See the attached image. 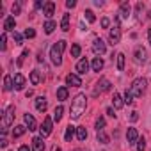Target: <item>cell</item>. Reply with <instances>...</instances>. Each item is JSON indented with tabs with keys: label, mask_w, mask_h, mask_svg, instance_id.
Masks as SVG:
<instances>
[{
	"label": "cell",
	"mask_w": 151,
	"mask_h": 151,
	"mask_svg": "<svg viewBox=\"0 0 151 151\" xmlns=\"http://www.w3.org/2000/svg\"><path fill=\"white\" fill-rule=\"evenodd\" d=\"M147 39H149V45H151V27H149V30H147Z\"/></svg>",
	"instance_id": "50"
},
{
	"label": "cell",
	"mask_w": 151,
	"mask_h": 151,
	"mask_svg": "<svg viewBox=\"0 0 151 151\" xmlns=\"http://www.w3.org/2000/svg\"><path fill=\"white\" fill-rule=\"evenodd\" d=\"M13 87H14V80H13V77L6 75V77H4V91H13Z\"/></svg>",
	"instance_id": "23"
},
{
	"label": "cell",
	"mask_w": 151,
	"mask_h": 151,
	"mask_svg": "<svg viewBox=\"0 0 151 151\" xmlns=\"http://www.w3.org/2000/svg\"><path fill=\"white\" fill-rule=\"evenodd\" d=\"M137 151H146V140L142 137L137 140Z\"/></svg>",
	"instance_id": "39"
},
{
	"label": "cell",
	"mask_w": 151,
	"mask_h": 151,
	"mask_svg": "<svg viewBox=\"0 0 151 151\" xmlns=\"http://www.w3.org/2000/svg\"><path fill=\"white\" fill-rule=\"evenodd\" d=\"M105 128V117H98L96 119V132H101Z\"/></svg>",
	"instance_id": "37"
},
{
	"label": "cell",
	"mask_w": 151,
	"mask_h": 151,
	"mask_svg": "<svg viewBox=\"0 0 151 151\" xmlns=\"http://www.w3.org/2000/svg\"><path fill=\"white\" fill-rule=\"evenodd\" d=\"M133 60H135L137 64H142V62H146V60H147V52H146L142 46L135 48V52H133Z\"/></svg>",
	"instance_id": "8"
},
{
	"label": "cell",
	"mask_w": 151,
	"mask_h": 151,
	"mask_svg": "<svg viewBox=\"0 0 151 151\" xmlns=\"http://www.w3.org/2000/svg\"><path fill=\"white\" fill-rule=\"evenodd\" d=\"M112 105H114V109H123V105H124V98H123L119 93H114V98H112Z\"/></svg>",
	"instance_id": "20"
},
{
	"label": "cell",
	"mask_w": 151,
	"mask_h": 151,
	"mask_svg": "<svg viewBox=\"0 0 151 151\" xmlns=\"http://www.w3.org/2000/svg\"><path fill=\"white\" fill-rule=\"evenodd\" d=\"M0 146L6 147V146H7V140H6V139H2V140H0Z\"/></svg>",
	"instance_id": "49"
},
{
	"label": "cell",
	"mask_w": 151,
	"mask_h": 151,
	"mask_svg": "<svg viewBox=\"0 0 151 151\" xmlns=\"http://www.w3.org/2000/svg\"><path fill=\"white\" fill-rule=\"evenodd\" d=\"M89 71V60L87 59H80L77 62V75L80 77V75H86Z\"/></svg>",
	"instance_id": "12"
},
{
	"label": "cell",
	"mask_w": 151,
	"mask_h": 151,
	"mask_svg": "<svg viewBox=\"0 0 151 151\" xmlns=\"http://www.w3.org/2000/svg\"><path fill=\"white\" fill-rule=\"evenodd\" d=\"M36 109H37L39 112H45V110L48 109V101H46L45 96H37V98H36Z\"/></svg>",
	"instance_id": "18"
},
{
	"label": "cell",
	"mask_w": 151,
	"mask_h": 151,
	"mask_svg": "<svg viewBox=\"0 0 151 151\" xmlns=\"http://www.w3.org/2000/svg\"><path fill=\"white\" fill-rule=\"evenodd\" d=\"M60 29L64 30V32H68L69 30V14L66 13V14H62V22H60Z\"/></svg>",
	"instance_id": "28"
},
{
	"label": "cell",
	"mask_w": 151,
	"mask_h": 151,
	"mask_svg": "<svg viewBox=\"0 0 151 151\" xmlns=\"http://www.w3.org/2000/svg\"><path fill=\"white\" fill-rule=\"evenodd\" d=\"M13 121H14V107L9 105V107L4 110V117H2V133H4V135H6L7 128L13 124Z\"/></svg>",
	"instance_id": "5"
},
{
	"label": "cell",
	"mask_w": 151,
	"mask_h": 151,
	"mask_svg": "<svg viewBox=\"0 0 151 151\" xmlns=\"http://www.w3.org/2000/svg\"><path fill=\"white\" fill-rule=\"evenodd\" d=\"M25 130H27V126H14V130H13V137H22V135L25 133Z\"/></svg>",
	"instance_id": "32"
},
{
	"label": "cell",
	"mask_w": 151,
	"mask_h": 151,
	"mask_svg": "<svg viewBox=\"0 0 151 151\" xmlns=\"http://www.w3.org/2000/svg\"><path fill=\"white\" fill-rule=\"evenodd\" d=\"M23 121H25V124H27L29 132L37 130V123H36V119H34V116H32V114H25V116H23Z\"/></svg>",
	"instance_id": "14"
},
{
	"label": "cell",
	"mask_w": 151,
	"mask_h": 151,
	"mask_svg": "<svg viewBox=\"0 0 151 151\" xmlns=\"http://www.w3.org/2000/svg\"><path fill=\"white\" fill-rule=\"evenodd\" d=\"M45 6H46V2H41V0H37V2L34 4V7H36V9H41V7H45Z\"/></svg>",
	"instance_id": "44"
},
{
	"label": "cell",
	"mask_w": 151,
	"mask_h": 151,
	"mask_svg": "<svg viewBox=\"0 0 151 151\" xmlns=\"http://www.w3.org/2000/svg\"><path fill=\"white\" fill-rule=\"evenodd\" d=\"M66 50V41L64 39H60V41H57L52 48H50V59H52V62L55 64V66H60L62 64V52Z\"/></svg>",
	"instance_id": "2"
},
{
	"label": "cell",
	"mask_w": 151,
	"mask_h": 151,
	"mask_svg": "<svg viewBox=\"0 0 151 151\" xmlns=\"http://www.w3.org/2000/svg\"><path fill=\"white\" fill-rule=\"evenodd\" d=\"M27 55H29V52H27V50H23V52H22V55H20V57H18V62H16V64H18V66H22V64H23V60H25V57H27Z\"/></svg>",
	"instance_id": "41"
},
{
	"label": "cell",
	"mask_w": 151,
	"mask_h": 151,
	"mask_svg": "<svg viewBox=\"0 0 151 151\" xmlns=\"http://www.w3.org/2000/svg\"><path fill=\"white\" fill-rule=\"evenodd\" d=\"M123 98H124V103H128V105H132V103H133V100H135V98L132 96V93H130L128 89L124 91V96H123Z\"/></svg>",
	"instance_id": "36"
},
{
	"label": "cell",
	"mask_w": 151,
	"mask_h": 151,
	"mask_svg": "<svg viewBox=\"0 0 151 151\" xmlns=\"http://www.w3.org/2000/svg\"><path fill=\"white\" fill-rule=\"evenodd\" d=\"M91 68H93V71H101L103 69V59L101 57H94L93 59V62H91Z\"/></svg>",
	"instance_id": "21"
},
{
	"label": "cell",
	"mask_w": 151,
	"mask_h": 151,
	"mask_svg": "<svg viewBox=\"0 0 151 151\" xmlns=\"http://www.w3.org/2000/svg\"><path fill=\"white\" fill-rule=\"evenodd\" d=\"M130 119H132V121H137V119H139V114H137V112H132Z\"/></svg>",
	"instance_id": "48"
},
{
	"label": "cell",
	"mask_w": 151,
	"mask_h": 151,
	"mask_svg": "<svg viewBox=\"0 0 151 151\" xmlns=\"http://www.w3.org/2000/svg\"><path fill=\"white\" fill-rule=\"evenodd\" d=\"M126 139H128V144H137V140H139V133H137V130L135 128H128V132H126Z\"/></svg>",
	"instance_id": "17"
},
{
	"label": "cell",
	"mask_w": 151,
	"mask_h": 151,
	"mask_svg": "<svg viewBox=\"0 0 151 151\" xmlns=\"http://www.w3.org/2000/svg\"><path fill=\"white\" fill-rule=\"evenodd\" d=\"M66 84L71 86V87H80L82 86V78L78 77L77 73H69L68 77H66Z\"/></svg>",
	"instance_id": "9"
},
{
	"label": "cell",
	"mask_w": 151,
	"mask_h": 151,
	"mask_svg": "<svg viewBox=\"0 0 151 151\" xmlns=\"http://www.w3.org/2000/svg\"><path fill=\"white\" fill-rule=\"evenodd\" d=\"M62 114H64V107L62 105H59V107H55V110H53V121H60L62 119Z\"/></svg>",
	"instance_id": "27"
},
{
	"label": "cell",
	"mask_w": 151,
	"mask_h": 151,
	"mask_svg": "<svg viewBox=\"0 0 151 151\" xmlns=\"http://www.w3.org/2000/svg\"><path fill=\"white\" fill-rule=\"evenodd\" d=\"M75 6H77V2H75V0H68V2H66V7H75Z\"/></svg>",
	"instance_id": "45"
},
{
	"label": "cell",
	"mask_w": 151,
	"mask_h": 151,
	"mask_svg": "<svg viewBox=\"0 0 151 151\" xmlns=\"http://www.w3.org/2000/svg\"><path fill=\"white\" fill-rule=\"evenodd\" d=\"M86 109H87V96L86 94H77L73 98V101H71V109H69V117L73 119V121H77V119H80L82 117V114L86 112Z\"/></svg>",
	"instance_id": "1"
},
{
	"label": "cell",
	"mask_w": 151,
	"mask_h": 151,
	"mask_svg": "<svg viewBox=\"0 0 151 151\" xmlns=\"http://www.w3.org/2000/svg\"><path fill=\"white\" fill-rule=\"evenodd\" d=\"M84 14H86V20H87L89 23H94V22H96V16H94V13H93L91 9H86Z\"/></svg>",
	"instance_id": "34"
},
{
	"label": "cell",
	"mask_w": 151,
	"mask_h": 151,
	"mask_svg": "<svg viewBox=\"0 0 151 151\" xmlns=\"http://www.w3.org/2000/svg\"><path fill=\"white\" fill-rule=\"evenodd\" d=\"M109 25H110V20L109 18H101V27L103 29H109Z\"/></svg>",
	"instance_id": "43"
},
{
	"label": "cell",
	"mask_w": 151,
	"mask_h": 151,
	"mask_svg": "<svg viewBox=\"0 0 151 151\" xmlns=\"http://www.w3.org/2000/svg\"><path fill=\"white\" fill-rule=\"evenodd\" d=\"M52 151H60V147H59V146H55V147H53Z\"/></svg>",
	"instance_id": "51"
},
{
	"label": "cell",
	"mask_w": 151,
	"mask_h": 151,
	"mask_svg": "<svg viewBox=\"0 0 151 151\" xmlns=\"http://www.w3.org/2000/svg\"><path fill=\"white\" fill-rule=\"evenodd\" d=\"M25 37H29V39L36 37V30H34V29H27V30H25Z\"/></svg>",
	"instance_id": "42"
},
{
	"label": "cell",
	"mask_w": 151,
	"mask_h": 151,
	"mask_svg": "<svg viewBox=\"0 0 151 151\" xmlns=\"http://www.w3.org/2000/svg\"><path fill=\"white\" fill-rule=\"evenodd\" d=\"M119 41H121V25H119V20L116 18L114 20V27L109 30V43L112 46H116Z\"/></svg>",
	"instance_id": "4"
},
{
	"label": "cell",
	"mask_w": 151,
	"mask_h": 151,
	"mask_svg": "<svg viewBox=\"0 0 151 151\" xmlns=\"http://www.w3.org/2000/svg\"><path fill=\"white\" fill-rule=\"evenodd\" d=\"M6 48H7V34L4 32L2 36H0V50H2V52H4Z\"/></svg>",
	"instance_id": "35"
},
{
	"label": "cell",
	"mask_w": 151,
	"mask_h": 151,
	"mask_svg": "<svg viewBox=\"0 0 151 151\" xmlns=\"http://www.w3.org/2000/svg\"><path fill=\"white\" fill-rule=\"evenodd\" d=\"M116 60H117V69L123 71L124 69V53H116Z\"/></svg>",
	"instance_id": "31"
},
{
	"label": "cell",
	"mask_w": 151,
	"mask_h": 151,
	"mask_svg": "<svg viewBox=\"0 0 151 151\" xmlns=\"http://www.w3.org/2000/svg\"><path fill=\"white\" fill-rule=\"evenodd\" d=\"M107 91H110V82H109V78L101 77L96 84V93H107Z\"/></svg>",
	"instance_id": "10"
},
{
	"label": "cell",
	"mask_w": 151,
	"mask_h": 151,
	"mask_svg": "<svg viewBox=\"0 0 151 151\" xmlns=\"http://www.w3.org/2000/svg\"><path fill=\"white\" fill-rule=\"evenodd\" d=\"M30 147H32V151H43V149H45V140H43V137H34Z\"/></svg>",
	"instance_id": "16"
},
{
	"label": "cell",
	"mask_w": 151,
	"mask_h": 151,
	"mask_svg": "<svg viewBox=\"0 0 151 151\" xmlns=\"http://www.w3.org/2000/svg\"><path fill=\"white\" fill-rule=\"evenodd\" d=\"M130 11H132L130 4H128V2H123L121 7H119V16H117V20H119V22H121V20H126V18L130 16Z\"/></svg>",
	"instance_id": "13"
},
{
	"label": "cell",
	"mask_w": 151,
	"mask_h": 151,
	"mask_svg": "<svg viewBox=\"0 0 151 151\" xmlns=\"http://www.w3.org/2000/svg\"><path fill=\"white\" fill-rule=\"evenodd\" d=\"M73 151H86V149H80V147H77V149H73Z\"/></svg>",
	"instance_id": "52"
},
{
	"label": "cell",
	"mask_w": 151,
	"mask_h": 151,
	"mask_svg": "<svg viewBox=\"0 0 151 151\" xmlns=\"http://www.w3.org/2000/svg\"><path fill=\"white\" fill-rule=\"evenodd\" d=\"M13 80H14V89H16V91H23V87H25V84H27V78L23 77V75H22V73H16Z\"/></svg>",
	"instance_id": "11"
},
{
	"label": "cell",
	"mask_w": 151,
	"mask_h": 151,
	"mask_svg": "<svg viewBox=\"0 0 151 151\" xmlns=\"http://www.w3.org/2000/svg\"><path fill=\"white\" fill-rule=\"evenodd\" d=\"M14 27H16V20H14V16L6 18V22H4V32H16Z\"/></svg>",
	"instance_id": "15"
},
{
	"label": "cell",
	"mask_w": 151,
	"mask_h": 151,
	"mask_svg": "<svg viewBox=\"0 0 151 151\" xmlns=\"http://www.w3.org/2000/svg\"><path fill=\"white\" fill-rule=\"evenodd\" d=\"M43 29H45V32H46V34H52V32L57 29V23H55L53 20H48V22L43 25Z\"/></svg>",
	"instance_id": "24"
},
{
	"label": "cell",
	"mask_w": 151,
	"mask_h": 151,
	"mask_svg": "<svg viewBox=\"0 0 151 151\" xmlns=\"http://www.w3.org/2000/svg\"><path fill=\"white\" fill-rule=\"evenodd\" d=\"M41 80H43V77H41V73H39V71H36V69H34V71H32V73H30V82H32V84H34V86H37V84H39V82H41Z\"/></svg>",
	"instance_id": "26"
},
{
	"label": "cell",
	"mask_w": 151,
	"mask_h": 151,
	"mask_svg": "<svg viewBox=\"0 0 151 151\" xmlns=\"http://www.w3.org/2000/svg\"><path fill=\"white\" fill-rule=\"evenodd\" d=\"M53 13H55V4H53V2H46V6L43 7V14L50 20V18L53 16Z\"/></svg>",
	"instance_id": "19"
},
{
	"label": "cell",
	"mask_w": 151,
	"mask_h": 151,
	"mask_svg": "<svg viewBox=\"0 0 151 151\" xmlns=\"http://www.w3.org/2000/svg\"><path fill=\"white\" fill-rule=\"evenodd\" d=\"M14 43L16 45H23V36L20 32H14Z\"/></svg>",
	"instance_id": "40"
},
{
	"label": "cell",
	"mask_w": 151,
	"mask_h": 151,
	"mask_svg": "<svg viewBox=\"0 0 151 151\" xmlns=\"http://www.w3.org/2000/svg\"><path fill=\"white\" fill-rule=\"evenodd\" d=\"M75 133H77V126H73V124L69 123V126L66 128V133H64V139H66V140L69 142V140H71V139L75 137Z\"/></svg>",
	"instance_id": "22"
},
{
	"label": "cell",
	"mask_w": 151,
	"mask_h": 151,
	"mask_svg": "<svg viewBox=\"0 0 151 151\" xmlns=\"http://www.w3.org/2000/svg\"><path fill=\"white\" fill-rule=\"evenodd\" d=\"M18 151H32V147H29V146H25V144H23V146H20V149H18Z\"/></svg>",
	"instance_id": "47"
},
{
	"label": "cell",
	"mask_w": 151,
	"mask_h": 151,
	"mask_svg": "<svg viewBox=\"0 0 151 151\" xmlns=\"http://www.w3.org/2000/svg\"><path fill=\"white\" fill-rule=\"evenodd\" d=\"M52 128H53V119L52 117H45V121H43V124H41V128H39V132H41V135L39 137H48L50 133H52Z\"/></svg>",
	"instance_id": "6"
},
{
	"label": "cell",
	"mask_w": 151,
	"mask_h": 151,
	"mask_svg": "<svg viewBox=\"0 0 151 151\" xmlns=\"http://www.w3.org/2000/svg\"><path fill=\"white\" fill-rule=\"evenodd\" d=\"M77 139L78 140H86L87 139V130L84 126H77Z\"/></svg>",
	"instance_id": "29"
},
{
	"label": "cell",
	"mask_w": 151,
	"mask_h": 151,
	"mask_svg": "<svg viewBox=\"0 0 151 151\" xmlns=\"http://www.w3.org/2000/svg\"><path fill=\"white\" fill-rule=\"evenodd\" d=\"M146 87H147V80L142 77V78H135L133 82H132V86H130V93H132V96L133 98H140L144 93H146Z\"/></svg>",
	"instance_id": "3"
},
{
	"label": "cell",
	"mask_w": 151,
	"mask_h": 151,
	"mask_svg": "<svg viewBox=\"0 0 151 151\" xmlns=\"http://www.w3.org/2000/svg\"><path fill=\"white\" fill-rule=\"evenodd\" d=\"M80 53H82L80 45H73L71 46V57H80Z\"/></svg>",
	"instance_id": "33"
},
{
	"label": "cell",
	"mask_w": 151,
	"mask_h": 151,
	"mask_svg": "<svg viewBox=\"0 0 151 151\" xmlns=\"http://www.w3.org/2000/svg\"><path fill=\"white\" fill-rule=\"evenodd\" d=\"M105 50H107L105 41H103V39H100V37H96V39L93 41V52H94L96 55H103V53H105Z\"/></svg>",
	"instance_id": "7"
},
{
	"label": "cell",
	"mask_w": 151,
	"mask_h": 151,
	"mask_svg": "<svg viewBox=\"0 0 151 151\" xmlns=\"http://www.w3.org/2000/svg\"><path fill=\"white\" fill-rule=\"evenodd\" d=\"M11 11H13V14L16 16V14H20V11H22V2H14L13 4V7H11Z\"/></svg>",
	"instance_id": "38"
},
{
	"label": "cell",
	"mask_w": 151,
	"mask_h": 151,
	"mask_svg": "<svg viewBox=\"0 0 151 151\" xmlns=\"http://www.w3.org/2000/svg\"><path fill=\"white\" fill-rule=\"evenodd\" d=\"M96 140H98L100 144H109V135L101 130V132H98V133H96Z\"/></svg>",
	"instance_id": "30"
},
{
	"label": "cell",
	"mask_w": 151,
	"mask_h": 151,
	"mask_svg": "<svg viewBox=\"0 0 151 151\" xmlns=\"http://www.w3.org/2000/svg\"><path fill=\"white\" fill-rule=\"evenodd\" d=\"M68 94H69L68 87H59V89H57V100L64 101V100H68Z\"/></svg>",
	"instance_id": "25"
},
{
	"label": "cell",
	"mask_w": 151,
	"mask_h": 151,
	"mask_svg": "<svg viewBox=\"0 0 151 151\" xmlns=\"http://www.w3.org/2000/svg\"><path fill=\"white\" fill-rule=\"evenodd\" d=\"M107 114H109L110 117H116V114H114V109H112V107H109V109H107Z\"/></svg>",
	"instance_id": "46"
}]
</instances>
